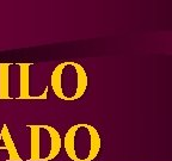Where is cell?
Wrapping results in <instances>:
<instances>
[{"label": "cell", "mask_w": 172, "mask_h": 161, "mask_svg": "<svg viewBox=\"0 0 172 161\" xmlns=\"http://www.w3.org/2000/svg\"><path fill=\"white\" fill-rule=\"evenodd\" d=\"M50 86L59 99L76 101L85 94L89 86V77L85 68L78 62L65 61L53 69Z\"/></svg>", "instance_id": "cell-1"}, {"label": "cell", "mask_w": 172, "mask_h": 161, "mask_svg": "<svg viewBox=\"0 0 172 161\" xmlns=\"http://www.w3.org/2000/svg\"><path fill=\"white\" fill-rule=\"evenodd\" d=\"M62 146L66 155L73 161H92L98 156L102 140L95 126L85 123L71 126L63 140Z\"/></svg>", "instance_id": "cell-2"}, {"label": "cell", "mask_w": 172, "mask_h": 161, "mask_svg": "<svg viewBox=\"0 0 172 161\" xmlns=\"http://www.w3.org/2000/svg\"><path fill=\"white\" fill-rule=\"evenodd\" d=\"M30 130V156L29 161H49L55 159L61 148L60 133L52 125H29Z\"/></svg>", "instance_id": "cell-3"}, {"label": "cell", "mask_w": 172, "mask_h": 161, "mask_svg": "<svg viewBox=\"0 0 172 161\" xmlns=\"http://www.w3.org/2000/svg\"><path fill=\"white\" fill-rule=\"evenodd\" d=\"M4 152H7V156L10 161L20 160V156L16 152V147L13 144L12 137L6 125L2 126V130L0 133V153H4Z\"/></svg>", "instance_id": "cell-4"}, {"label": "cell", "mask_w": 172, "mask_h": 161, "mask_svg": "<svg viewBox=\"0 0 172 161\" xmlns=\"http://www.w3.org/2000/svg\"><path fill=\"white\" fill-rule=\"evenodd\" d=\"M10 71H11V66L8 63L0 64V99L11 98Z\"/></svg>", "instance_id": "cell-5"}]
</instances>
